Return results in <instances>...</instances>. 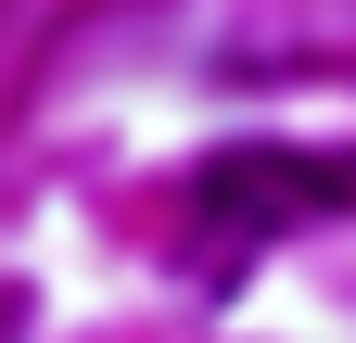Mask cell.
<instances>
[{"mask_svg":"<svg viewBox=\"0 0 356 343\" xmlns=\"http://www.w3.org/2000/svg\"><path fill=\"white\" fill-rule=\"evenodd\" d=\"M305 217H356V153H293V140H229L191 165V254L242 267L254 242H280Z\"/></svg>","mask_w":356,"mask_h":343,"instance_id":"6da1fadb","label":"cell"}]
</instances>
